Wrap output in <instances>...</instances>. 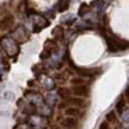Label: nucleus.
<instances>
[{
	"instance_id": "9b49d317",
	"label": "nucleus",
	"mask_w": 129,
	"mask_h": 129,
	"mask_svg": "<svg viewBox=\"0 0 129 129\" xmlns=\"http://www.w3.org/2000/svg\"><path fill=\"white\" fill-rule=\"evenodd\" d=\"M57 94L60 96V97H70V94H71V90L70 89H67V87H61V89H58L57 90Z\"/></svg>"
},
{
	"instance_id": "6e6552de",
	"label": "nucleus",
	"mask_w": 129,
	"mask_h": 129,
	"mask_svg": "<svg viewBox=\"0 0 129 129\" xmlns=\"http://www.w3.org/2000/svg\"><path fill=\"white\" fill-rule=\"evenodd\" d=\"M64 114L67 115V117H78L79 111H78V108H76V107H65Z\"/></svg>"
},
{
	"instance_id": "a211bd4d",
	"label": "nucleus",
	"mask_w": 129,
	"mask_h": 129,
	"mask_svg": "<svg viewBox=\"0 0 129 129\" xmlns=\"http://www.w3.org/2000/svg\"><path fill=\"white\" fill-rule=\"evenodd\" d=\"M43 83H45L43 86H46V89H49V90H51L54 87V81L53 79H46V82L43 81Z\"/></svg>"
},
{
	"instance_id": "9d476101",
	"label": "nucleus",
	"mask_w": 129,
	"mask_h": 129,
	"mask_svg": "<svg viewBox=\"0 0 129 129\" xmlns=\"http://www.w3.org/2000/svg\"><path fill=\"white\" fill-rule=\"evenodd\" d=\"M22 112L25 115H34L35 112H36V107H35L34 104H29V106H26L25 108L22 110Z\"/></svg>"
},
{
	"instance_id": "4468645a",
	"label": "nucleus",
	"mask_w": 129,
	"mask_h": 129,
	"mask_svg": "<svg viewBox=\"0 0 129 129\" xmlns=\"http://www.w3.org/2000/svg\"><path fill=\"white\" fill-rule=\"evenodd\" d=\"M42 107H43V108L40 110V112L45 115V118H46V117H50V115L53 114V110H51L50 106H47V104H46V106H42Z\"/></svg>"
},
{
	"instance_id": "423d86ee",
	"label": "nucleus",
	"mask_w": 129,
	"mask_h": 129,
	"mask_svg": "<svg viewBox=\"0 0 129 129\" xmlns=\"http://www.w3.org/2000/svg\"><path fill=\"white\" fill-rule=\"evenodd\" d=\"M61 126H62V128H65V129H76L79 126V123H78V121H76L75 118L67 117L65 119L61 121Z\"/></svg>"
},
{
	"instance_id": "7ed1b4c3",
	"label": "nucleus",
	"mask_w": 129,
	"mask_h": 129,
	"mask_svg": "<svg viewBox=\"0 0 129 129\" xmlns=\"http://www.w3.org/2000/svg\"><path fill=\"white\" fill-rule=\"evenodd\" d=\"M11 38L15 40V42H25V40L28 39V34H26L25 26L18 25L17 28L11 32Z\"/></svg>"
},
{
	"instance_id": "6ab92c4d",
	"label": "nucleus",
	"mask_w": 129,
	"mask_h": 129,
	"mask_svg": "<svg viewBox=\"0 0 129 129\" xmlns=\"http://www.w3.org/2000/svg\"><path fill=\"white\" fill-rule=\"evenodd\" d=\"M2 99H3V100H13V99H14V93L13 92H6Z\"/></svg>"
},
{
	"instance_id": "0eeeda50",
	"label": "nucleus",
	"mask_w": 129,
	"mask_h": 129,
	"mask_svg": "<svg viewBox=\"0 0 129 129\" xmlns=\"http://www.w3.org/2000/svg\"><path fill=\"white\" fill-rule=\"evenodd\" d=\"M65 104H71V106H74V107H82L83 106V100L82 99H79L78 96H75V97H67V101H65Z\"/></svg>"
},
{
	"instance_id": "1a4fd4ad",
	"label": "nucleus",
	"mask_w": 129,
	"mask_h": 129,
	"mask_svg": "<svg viewBox=\"0 0 129 129\" xmlns=\"http://www.w3.org/2000/svg\"><path fill=\"white\" fill-rule=\"evenodd\" d=\"M125 108H126V107H125V100H123V97H121L119 100H118L117 106H115V110H117L118 114H122V111Z\"/></svg>"
},
{
	"instance_id": "2eb2a0df",
	"label": "nucleus",
	"mask_w": 129,
	"mask_h": 129,
	"mask_svg": "<svg viewBox=\"0 0 129 129\" xmlns=\"http://www.w3.org/2000/svg\"><path fill=\"white\" fill-rule=\"evenodd\" d=\"M11 24H13V17H6L2 22H0V26H2V28H9Z\"/></svg>"
},
{
	"instance_id": "20e7f679",
	"label": "nucleus",
	"mask_w": 129,
	"mask_h": 129,
	"mask_svg": "<svg viewBox=\"0 0 129 129\" xmlns=\"http://www.w3.org/2000/svg\"><path fill=\"white\" fill-rule=\"evenodd\" d=\"M34 31L35 32H39L42 28H45V26L49 25V20H46V17H43V15H35L34 17Z\"/></svg>"
},
{
	"instance_id": "5701e85b",
	"label": "nucleus",
	"mask_w": 129,
	"mask_h": 129,
	"mask_svg": "<svg viewBox=\"0 0 129 129\" xmlns=\"http://www.w3.org/2000/svg\"><path fill=\"white\" fill-rule=\"evenodd\" d=\"M122 112H123V121H125V122H128V121H129V118H128V108H125Z\"/></svg>"
},
{
	"instance_id": "f257e3e1",
	"label": "nucleus",
	"mask_w": 129,
	"mask_h": 129,
	"mask_svg": "<svg viewBox=\"0 0 129 129\" xmlns=\"http://www.w3.org/2000/svg\"><path fill=\"white\" fill-rule=\"evenodd\" d=\"M0 46H2V50L10 57H15L20 53V46L18 42H15L11 36H4L0 40Z\"/></svg>"
},
{
	"instance_id": "dca6fc26",
	"label": "nucleus",
	"mask_w": 129,
	"mask_h": 129,
	"mask_svg": "<svg viewBox=\"0 0 129 129\" xmlns=\"http://www.w3.org/2000/svg\"><path fill=\"white\" fill-rule=\"evenodd\" d=\"M53 35H54V36H57L58 39H62V36H64V29H62L61 26H57V28H54Z\"/></svg>"
},
{
	"instance_id": "39448f33",
	"label": "nucleus",
	"mask_w": 129,
	"mask_h": 129,
	"mask_svg": "<svg viewBox=\"0 0 129 129\" xmlns=\"http://www.w3.org/2000/svg\"><path fill=\"white\" fill-rule=\"evenodd\" d=\"M71 93H72L74 96H79V97H87L89 89H87L86 85H75V86L71 89Z\"/></svg>"
},
{
	"instance_id": "f8f14e48",
	"label": "nucleus",
	"mask_w": 129,
	"mask_h": 129,
	"mask_svg": "<svg viewBox=\"0 0 129 129\" xmlns=\"http://www.w3.org/2000/svg\"><path fill=\"white\" fill-rule=\"evenodd\" d=\"M68 7H70V2L68 0H60L58 3V11H65V10H68Z\"/></svg>"
},
{
	"instance_id": "f3484780",
	"label": "nucleus",
	"mask_w": 129,
	"mask_h": 129,
	"mask_svg": "<svg viewBox=\"0 0 129 129\" xmlns=\"http://www.w3.org/2000/svg\"><path fill=\"white\" fill-rule=\"evenodd\" d=\"M75 15H68V17H64V20H62V22L67 24V25H71V24L75 22Z\"/></svg>"
},
{
	"instance_id": "412c9836",
	"label": "nucleus",
	"mask_w": 129,
	"mask_h": 129,
	"mask_svg": "<svg viewBox=\"0 0 129 129\" xmlns=\"http://www.w3.org/2000/svg\"><path fill=\"white\" fill-rule=\"evenodd\" d=\"M106 121H108V122H110V121L114 122V121H115V112L114 111H110L108 114H107V119Z\"/></svg>"
},
{
	"instance_id": "4be33fe9",
	"label": "nucleus",
	"mask_w": 129,
	"mask_h": 129,
	"mask_svg": "<svg viewBox=\"0 0 129 129\" xmlns=\"http://www.w3.org/2000/svg\"><path fill=\"white\" fill-rule=\"evenodd\" d=\"M110 128V122L108 121H104V122L100 123V129H108Z\"/></svg>"
},
{
	"instance_id": "aec40b11",
	"label": "nucleus",
	"mask_w": 129,
	"mask_h": 129,
	"mask_svg": "<svg viewBox=\"0 0 129 129\" xmlns=\"http://www.w3.org/2000/svg\"><path fill=\"white\" fill-rule=\"evenodd\" d=\"M71 82H72V85H85V79L82 78H74Z\"/></svg>"
},
{
	"instance_id": "f03ea898",
	"label": "nucleus",
	"mask_w": 129,
	"mask_h": 129,
	"mask_svg": "<svg viewBox=\"0 0 129 129\" xmlns=\"http://www.w3.org/2000/svg\"><path fill=\"white\" fill-rule=\"evenodd\" d=\"M103 36L106 38V42H107V46H108V50L112 51V53H115V51H119L122 50V49H126L128 47V43L126 42H121V40L118 39H114V38H110L107 36L106 34H103Z\"/></svg>"
},
{
	"instance_id": "ddd939ff",
	"label": "nucleus",
	"mask_w": 129,
	"mask_h": 129,
	"mask_svg": "<svg viewBox=\"0 0 129 129\" xmlns=\"http://www.w3.org/2000/svg\"><path fill=\"white\" fill-rule=\"evenodd\" d=\"M86 11H89V6H87L86 3H82L81 7H79V10H78V15L79 17H85Z\"/></svg>"
}]
</instances>
